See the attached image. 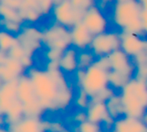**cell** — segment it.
Wrapping results in <instances>:
<instances>
[{
  "instance_id": "6da1fadb",
  "label": "cell",
  "mask_w": 147,
  "mask_h": 132,
  "mask_svg": "<svg viewBox=\"0 0 147 132\" xmlns=\"http://www.w3.org/2000/svg\"><path fill=\"white\" fill-rule=\"evenodd\" d=\"M26 73L32 81L37 98L47 111L64 110L73 103L75 93L58 62L47 61L45 69L31 67Z\"/></svg>"
},
{
  "instance_id": "7a4b0ae2",
  "label": "cell",
  "mask_w": 147,
  "mask_h": 132,
  "mask_svg": "<svg viewBox=\"0 0 147 132\" xmlns=\"http://www.w3.org/2000/svg\"><path fill=\"white\" fill-rule=\"evenodd\" d=\"M127 116L142 118L147 112V80L134 76L119 91Z\"/></svg>"
},
{
  "instance_id": "3957f363",
  "label": "cell",
  "mask_w": 147,
  "mask_h": 132,
  "mask_svg": "<svg viewBox=\"0 0 147 132\" xmlns=\"http://www.w3.org/2000/svg\"><path fill=\"white\" fill-rule=\"evenodd\" d=\"M142 6L138 0L124 2L114 1L112 7V21L120 32L143 34L141 23Z\"/></svg>"
},
{
  "instance_id": "277c9868",
  "label": "cell",
  "mask_w": 147,
  "mask_h": 132,
  "mask_svg": "<svg viewBox=\"0 0 147 132\" xmlns=\"http://www.w3.org/2000/svg\"><path fill=\"white\" fill-rule=\"evenodd\" d=\"M109 61L107 56L98 57L92 65L83 69V74L77 83L78 88L83 89L91 97H97L109 86Z\"/></svg>"
},
{
  "instance_id": "5b68a950",
  "label": "cell",
  "mask_w": 147,
  "mask_h": 132,
  "mask_svg": "<svg viewBox=\"0 0 147 132\" xmlns=\"http://www.w3.org/2000/svg\"><path fill=\"white\" fill-rule=\"evenodd\" d=\"M17 97L23 104L24 114L28 117L43 118L47 110L41 105L35 94L32 81L27 73L23 74L17 79Z\"/></svg>"
},
{
  "instance_id": "8992f818",
  "label": "cell",
  "mask_w": 147,
  "mask_h": 132,
  "mask_svg": "<svg viewBox=\"0 0 147 132\" xmlns=\"http://www.w3.org/2000/svg\"><path fill=\"white\" fill-rule=\"evenodd\" d=\"M42 43L45 48L64 51L72 45L70 29L56 22L43 30Z\"/></svg>"
},
{
  "instance_id": "52a82bcc",
  "label": "cell",
  "mask_w": 147,
  "mask_h": 132,
  "mask_svg": "<svg viewBox=\"0 0 147 132\" xmlns=\"http://www.w3.org/2000/svg\"><path fill=\"white\" fill-rule=\"evenodd\" d=\"M121 38L120 32L107 31L93 36L89 49L96 55V57L108 56L113 51L120 49Z\"/></svg>"
},
{
  "instance_id": "ba28073f",
  "label": "cell",
  "mask_w": 147,
  "mask_h": 132,
  "mask_svg": "<svg viewBox=\"0 0 147 132\" xmlns=\"http://www.w3.org/2000/svg\"><path fill=\"white\" fill-rule=\"evenodd\" d=\"M52 16L54 22L67 28H71L81 21L83 12L79 11L73 6L70 0H58L54 3L52 8Z\"/></svg>"
},
{
  "instance_id": "9c48e42d",
  "label": "cell",
  "mask_w": 147,
  "mask_h": 132,
  "mask_svg": "<svg viewBox=\"0 0 147 132\" xmlns=\"http://www.w3.org/2000/svg\"><path fill=\"white\" fill-rule=\"evenodd\" d=\"M81 22L93 36L107 31L109 28L108 19L103 13L102 9L97 4L91 6L84 12L81 18Z\"/></svg>"
},
{
  "instance_id": "30bf717a",
  "label": "cell",
  "mask_w": 147,
  "mask_h": 132,
  "mask_svg": "<svg viewBox=\"0 0 147 132\" xmlns=\"http://www.w3.org/2000/svg\"><path fill=\"white\" fill-rule=\"evenodd\" d=\"M120 49H122L132 59L147 53V39L143 38L142 35L136 33L120 32Z\"/></svg>"
},
{
  "instance_id": "8fae6325",
  "label": "cell",
  "mask_w": 147,
  "mask_h": 132,
  "mask_svg": "<svg viewBox=\"0 0 147 132\" xmlns=\"http://www.w3.org/2000/svg\"><path fill=\"white\" fill-rule=\"evenodd\" d=\"M18 43L26 49L28 53L34 55L37 50L43 46V30H40L34 25L23 26L17 35Z\"/></svg>"
},
{
  "instance_id": "7c38bea8",
  "label": "cell",
  "mask_w": 147,
  "mask_h": 132,
  "mask_svg": "<svg viewBox=\"0 0 147 132\" xmlns=\"http://www.w3.org/2000/svg\"><path fill=\"white\" fill-rule=\"evenodd\" d=\"M109 61V67L111 71L125 74L129 77L133 78L135 76L136 66L133 59L129 57L122 49H117L107 56Z\"/></svg>"
},
{
  "instance_id": "4fadbf2b",
  "label": "cell",
  "mask_w": 147,
  "mask_h": 132,
  "mask_svg": "<svg viewBox=\"0 0 147 132\" xmlns=\"http://www.w3.org/2000/svg\"><path fill=\"white\" fill-rule=\"evenodd\" d=\"M86 115H87V120L98 123L102 126V128L104 124H106V126L112 129L114 120L109 114L107 104L105 101L92 100L91 99L90 104H89L88 108L86 109Z\"/></svg>"
},
{
  "instance_id": "5bb4252c",
  "label": "cell",
  "mask_w": 147,
  "mask_h": 132,
  "mask_svg": "<svg viewBox=\"0 0 147 132\" xmlns=\"http://www.w3.org/2000/svg\"><path fill=\"white\" fill-rule=\"evenodd\" d=\"M50 122L43 118L24 116L21 120L8 125L9 132H48Z\"/></svg>"
},
{
  "instance_id": "9a60e30c",
  "label": "cell",
  "mask_w": 147,
  "mask_h": 132,
  "mask_svg": "<svg viewBox=\"0 0 147 132\" xmlns=\"http://www.w3.org/2000/svg\"><path fill=\"white\" fill-rule=\"evenodd\" d=\"M78 51L79 50L76 47L71 45L62 52L61 57L58 60V67L66 76H73L74 73L79 69Z\"/></svg>"
},
{
  "instance_id": "2e32d148",
  "label": "cell",
  "mask_w": 147,
  "mask_h": 132,
  "mask_svg": "<svg viewBox=\"0 0 147 132\" xmlns=\"http://www.w3.org/2000/svg\"><path fill=\"white\" fill-rule=\"evenodd\" d=\"M111 132H147V125L141 118L125 115L114 121Z\"/></svg>"
},
{
  "instance_id": "e0dca14e",
  "label": "cell",
  "mask_w": 147,
  "mask_h": 132,
  "mask_svg": "<svg viewBox=\"0 0 147 132\" xmlns=\"http://www.w3.org/2000/svg\"><path fill=\"white\" fill-rule=\"evenodd\" d=\"M70 34H71L72 46L76 47L78 50L89 48L93 39V35L81 21L70 28Z\"/></svg>"
},
{
  "instance_id": "ac0fdd59",
  "label": "cell",
  "mask_w": 147,
  "mask_h": 132,
  "mask_svg": "<svg viewBox=\"0 0 147 132\" xmlns=\"http://www.w3.org/2000/svg\"><path fill=\"white\" fill-rule=\"evenodd\" d=\"M18 101L17 79L8 82H2L0 85V108L4 113Z\"/></svg>"
},
{
  "instance_id": "d6986e66",
  "label": "cell",
  "mask_w": 147,
  "mask_h": 132,
  "mask_svg": "<svg viewBox=\"0 0 147 132\" xmlns=\"http://www.w3.org/2000/svg\"><path fill=\"white\" fill-rule=\"evenodd\" d=\"M107 108H108L109 114L112 117L113 120H117V119L121 118V117L125 116V109H124L123 103H122V99L120 94H113L108 100L106 101Z\"/></svg>"
},
{
  "instance_id": "ffe728a7",
  "label": "cell",
  "mask_w": 147,
  "mask_h": 132,
  "mask_svg": "<svg viewBox=\"0 0 147 132\" xmlns=\"http://www.w3.org/2000/svg\"><path fill=\"white\" fill-rule=\"evenodd\" d=\"M25 116L24 114V107L23 104L19 100L16 101L5 113V125L8 126L10 124L18 122Z\"/></svg>"
},
{
  "instance_id": "44dd1931",
  "label": "cell",
  "mask_w": 147,
  "mask_h": 132,
  "mask_svg": "<svg viewBox=\"0 0 147 132\" xmlns=\"http://www.w3.org/2000/svg\"><path fill=\"white\" fill-rule=\"evenodd\" d=\"M0 20H11L24 23L19 9H15L4 2H0Z\"/></svg>"
},
{
  "instance_id": "7402d4cb",
  "label": "cell",
  "mask_w": 147,
  "mask_h": 132,
  "mask_svg": "<svg viewBox=\"0 0 147 132\" xmlns=\"http://www.w3.org/2000/svg\"><path fill=\"white\" fill-rule=\"evenodd\" d=\"M16 44H18L17 36L6 31L3 28H0V50L8 53L10 49Z\"/></svg>"
},
{
  "instance_id": "603a6c76",
  "label": "cell",
  "mask_w": 147,
  "mask_h": 132,
  "mask_svg": "<svg viewBox=\"0 0 147 132\" xmlns=\"http://www.w3.org/2000/svg\"><path fill=\"white\" fill-rule=\"evenodd\" d=\"M97 57L89 48L78 51V67L79 69H86L96 61Z\"/></svg>"
},
{
  "instance_id": "cb8c5ba5",
  "label": "cell",
  "mask_w": 147,
  "mask_h": 132,
  "mask_svg": "<svg viewBox=\"0 0 147 132\" xmlns=\"http://www.w3.org/2000/svg\"><path fill=\"white\" fill-rule=\"evenodd\" d=\"M21 16L23 18L24 22H29V23H36L40 20L41 16L43 15L41 11L38 8H33V7H25V6H21L19 9Z\"/></svg>"
},
{
  "instance_id": "d4e9b609",
  "label": "cell",
  "mask_w": 147,
  "mask_h": 132,
  "mask_svg": "<svg viewBox=\"0 0 147 132\" xmlns=\"http://www.w3.org/2000/svg\"><path fill=\"white\" fill-rule=\"evenodd\" d=\"M4 64L6 65V67L11 71V73L13 74L17 79L20 77V76H22L23 74H25L26 71H27V69L24 67L23 64H22L19 60L11 58V57H9V56H7V58H6Z\"/></svg>"
},
{
  "instance_id": "484cf974",
  "label": "cell",
  "mask_w": 147,
  "mask_h": 132,
  "mask_svg": "<svg viewBox=\"0 0 147 132\" xmlns=\"http://www.w3.org/2000/svg\"><path fill=\"white\" fill-rule=\"evenodd\" d=\"M91 102V97L81 88H78L73 99V104L79 110H86Z\"/></svg>"
},
{
  "instance_id": "4316f807",
  "label": "cell",
  "mask_w": 147,
  "mask_h": 132,
  "mask_svg": "<svg viewBox=\"0 0 147 132\" xmlns=\"http://www.w3.org/2000/svg\"><path fill=\"white\" fill-rule=\"evenodd\" d=\"M103 128L98 123L85 120L83 122L76 124L75 132H102Z\"/></svg>"
},
{
  "instance_id": "83f0119b",
  "label": "cell",
  "mask_w": 147,
  "mask_h": 132,
  "mask_svg": "<svg viewBox=\"0 0 147 132\" xmlns=\"http://www.w3.org/2000/svg\"><path fill=\"white\" fill-rule=\"evenodd\" d=\"M0 25L4 30L14 35H17L23 27V23L17 21H11V20H0Z\"/></svg>"
},
{
  "instance_id": "f1b7e54d",
  "label": "cell",
  "mask_w": 147,
  "mask_h": 132,
  "mask_svg": "<svg viewBox=\"0 0 147 132\" xmlns=\"http://www.w3.org/2000/svg\"><path fill=\"white\" fill-rule=\"evenodd\" d=\"M7 54H8V56H9V57L14 58V59H17V60H19L20 62H21V61L23 60L25 57L31 55L30 53H28L27 51H26V49L24 48V47H22L21 45L19 44V43H18V44H16L14 47H12ZM32 56H33V55H32Z\"/></svg>"
},
{
  "instance_id": "f546056e",
  "label": "cell",
  "mask_w": 147,
  "mask_h": 132,
  "mask_svg": "<svg viewBox=\"0 0 147 132\" xmlns=\"http://www.w3.org/2000/svg\"><path fill=\"white\" fill-rule=\"evenodd\" d=\"M71 3L73 4V6L75 8H77L79 11L85 12L88 8H90L91 6L96 4V0H70Z\"/></svg>"
},
{
  "instance_id": "4dcf8cb0",
  "label": "cell",
  "mask_w": 147,
  "mask_h": 132,
  "mask_svg": "<svg viewBox=\"0 0 147 132\" xmlns=\"http://www.w3.org/2000/svg\"><path fill=\"white\" fill-rule=\"evenodd\" d=\"M17 78L11 73L9 69L6 67V65L4 63L0 64V80L2 82H8L12 81V80H16Z\"/></svg>"
},
{
  "instance_id": "1f68e13d",
  "label": "cell",
  "mask_w": 147,
  "mask_h": 132,
  "mask_svg": "<svg viewBox=\"0 0 147 132\" xmlns=\"http://www.w3.org/2000/svg\"><path fill=\"white\" fill-rule=\"evenodd\" d=\"M62 52H63V51L58 50V49L46 48V51H45V58L47 59V61L58 62L59 58L61 57Z\"/></svg>"
},
{
  "instance_id": "d6a6232c",
  "label": "cell",
  "mask_w": 147,
  "mask_h": 132,
  "mask_svg": "<svg viewBox=\"0 0 147 132\" xmlns=\"http://www.w3.org/2000/svg\"><path fill=\"white\" fill-rule=\"evenodd\" d=\"M141 23H142V30L144 34H147V10L142 8L141 12Z\"/></svg>"
},
{
  "instance_id": "836d02e7",
  "label": "cell",
  "mask_w": 147,
  "mask_h": 132,
  "mask_svg": "<svg viewBox=\"0 0 147 132\" xmlns=\"http://www.w3.org/2000/svg\"><path fill=\"white\" fill-rule=\"evenodd\" d=\"M3 2L7 4V5L15 8V9H20L22 6L23 0H5V1H3Z\"/></svg>"
},
{
  "instance_id": "e575fe53",
  "label": "cell",
  "mask_w": 147,
  "mask_h": 132,
  "mask_svg": "<svg viewBox=\"0 0 147 132\" xmlns=\"http://www.w3.org/2000/svg\"><path fill=\"white\" fill-rule=\"evenodd\" d=\"M7 56H8L7 53H5V52H3V51L0 50V64H2V63L5 62Z\"/></svg>"
},
{
  "instance_id": "d590c367",
  "label": "cell",
  "mask_w": 147,
  "mask_h": 132,
  "mask_svg": "<svg viewBox=\"0 0 147 132\" xmlns=\"http://www.w3.org/2000/svg\"><path fill=\"white\" fill-rule=\"evenodd\" d=\"M138 1H139L140 5L142 6V8L147 10V0H138Z\"/></svg>"
},
{
  "instance_id": "8d00e7d4",
  "label": "cell",
  "mask_w": 147,
  "mask_h": 132,
  "mask_svg": "<svg viewBox=\"0 0 147 132\" xmlns=\"http://www.w3.org/2000/svg\"><path fill=\"white\" fill-rule=\"evenodd\" d=\"M2 117H5V113H4L3 110L0 108V118H2Z\"/></svg>"
},
{
  "instance_id": "74e56055",
  "label": "cell",
  "mask_w": 147,
  "mask_h": 132,
  "mask_svg": "<svg viewBox=\"0 0 147 132\" xmlns=\"http://www.w3.org/2000/svg\"><path fill=\"white\" fill-rule=\"evenodd\" d=\"M114 1H117V2H124V1H129V0H114Z\"/></svg>"
},
{
  "instance_id": "f35d334b",
  "label": "cell",
  "mask_w": 147,
  "mask_h": 132,
  "mask_svg": "<svg viewBox=\"0 0 147 132\" xmlns=\"http://www.w3.org/2000/svg\"><path fill=\"white\" fill-rule=\"evenodd\" d=\"M61 132H70V131H68V130H65V129H64L63 131H61Z\"/></svg>"
},
{
  "instance_id": "ab89813d",
  "label": "cell",
  "mask_w": 147,
  "mask_h": 132,
  "mask_svg": "<svg viewBox=\"0 0 147 132\" xmlns=\"http://www.w3.org/2000/svg\"><path fill=\"white\" fill-rule=\"evenodd\" d=\"M103 1H105V2H107V1H110V0H103Z\"/></svg>"
},
{
  "instance_id": "60d3db41",
  "label": "cell",
  "mask_w": 147,
  "mask_h": 132,
  "mask_svg": "<svg viewBox=\"0 0 147 132\" xmlns=\"http://www.w3.org/2000/svg\"><path fill=\"white\" fill-rule=\"evenodd\" d=\"M3 1H5V0H0V2H3Z\"/></svg>"
},
{
  "instance_id": "b9f144b4",
  "label": "cell",
  "mask_w": 147,
  "mask_h": 132,
  "mask_svg": "<svg viewBox=\"0 0 147 132\" xmlns=\"http://www.w3.org/2000/svg\"><path fill=\"white\" fill-rule=\"evenodd\" d=\"M1 84H2V81H1V80H0V85H1Z\"/></svg>"
},
{
  "instance_id": "7bdbcfd3",
  "label": "cell",
  "mask_w": 147,
  "mask_h": 132,
  "mask_svg": "<svg viewBox=\"0 0 147 132\" xmlns=\"http://www.w3.org/2000/svg\"><path fill=\"white\" fill-rule=\"evenodd\" d=\"M54 1H57V0H54Z\"/></svg>"
},
{
  "instance_id": "ee69618b",
  "label": "cell",
  "mask_w": 147,
  "mask_h": 132,
  "mask_svg": "<svg viewBox=\"0 0 147 132\" xmlns=\"http://www.w3.org/2000/svg\"><path fill=\"white\" fill-rule=\"evenodd\" d=\"M57 1H58V0H57ZM55 2H56V1H55Z\"/></svg>"
},
{
  "instance_id": "f6af8a7d",
  "label": "cell",
  "mask_w": 147,
  "mask_h": 132,
  "mask_svg": "<svg viewBox=\"0 0 147 132\" xmlns=\"http://www.w3.org/2000/svg\"><path fill=\"white\" fill-rule=\"evenodd\" d=\"M102 132H104V131H102Z\"/></svg>"
},
{
  "instance_id": "bcb514c9",
  "label": "cell",
  "mask_w": 147,
  "mask_h": 132,
  "mask_svg": "<svg viewBox=\"0 0 147 132\" xmlns=\"http://www.w3.org/2000/svg\"><path fill=\"white\" fill-rule=\"evenodd\" d=\"M0 127H1V126H0Z\"/></svg>"
}]
</instances>
